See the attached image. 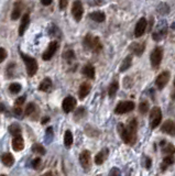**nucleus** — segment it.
I'll return each instance as SVG.
<instances>
[{
  "label": "nucleus",
  "instance_id": "nucleus-1",
  "mask_svg": "<svg viewBox=\"0 0 175 176\" xmlns=\"http://www.w3.org/2000/svg\"><path fill=\"white\" fill-rule=\"evenodd\" d=\"M137 121L135 119L129 122L128 126H123L122 123L118 124V130L120 133V136L127 144H135L137 141Z\"/></svg>",
  "mask_w": 175,
  "mask_h": 176
},
{
  "label": "nucleus",
  "instance_id": "nucleus-2",
  "mask_svg": "<svg viewBox=\"0 0 175 176\" xmlns=\"http://www.w3.org/2000/svg\"><path fill=\"white\" fill-rule=\"evenodd\" d=\"M23 59V62L26 64L27 67V73L29 76H34V74L38 72V63L31 56H28L26 54H21Z\"/></svg>",
  "mask_w": 175,
  "mask_h": 176
},
{
  "label": "nucleus",
  "instance_id": "nucleus-3",
  "mask_svg": "<svg viewBox=\"0 0 175 176\" xmlns=\"http://www.w3.org/2000/svg\"><path fill=\"white\" fill-rule=\"evenodd\" d=\"M162 121V111L159 107H154L150 111V126L152 129H155L160 126Z\"/></svg>",
  "mask_w": 175,
  "mask_h": 176
},
{
  "label": "nucleus",
  "instance_id": "nucleus-4",
  "mask_svg": "<svg viewBox=\"0 0 175 176\" xmlns=\"http://www.w3.org/2000/svg\"><path fill=\"white\" fill-rule=\"evenodd\" d=\"M84 44H85L86 47L91 49L95 52H99V51L101 50V47H103L98 37H94V36H91L90 34H87V36H86L85 40H84Z\"/></svg>",
  "mask_w": 175,
  "mask_h": 176
},
{
  "label": "nucleus",
  "instance_id": "nucleus-5",
  "mask_svg": "<svg viewBox=\"0 0 175 176\" xmlns=\"http://www.w3.org/2000/svg\"><path fill=\"white\" fill-rule=\"evenodd\" d=\"M163 59V50L161 47H155L154 50L151 52L150 55V61H151V65L153 68H157L160 66V64Z\"/></svg>",
  "mask_w": 175,
  "mask_h": 176
},
{
  "label": "nucleus",
  "instance_id": "nucleus-6",
  "mask_svg": "<svg viewBox=\"0 0 175 176\" xmlns=\"http://www.w3.org/2000/svg\"><path fill=\"white\" fill-rule=\"evenodd\" d=\"M135 105L133 101H121L116 106L115 112L117 115H123V113L130 112L135 109Z\"/></svg>",
  "mask_w": 175,
  "mask_h": 176
},
{
  "label": "nucleus",
  "instance_id": "nucleus-7",
  "mask_svg": "<svg viewBox=\"0 0 175 176\" xmlns=\"http://www.w3.org/2000/svg\"><path fill=\"white\" fill-rule=\"evenodd\" d=\"M147 27H148V21L145 18H141L137 22L135 28V37H141V36L144 34V32L147 30Z\"/></svg>",
  "mask_w": 175,
  "mask_h": 176
},
{
  "label": "nucleus",
  "instance_id": "nucleus-8",
  "mask_svg": "<svg viewBox=\"0 0 175 176\" xmlns=\"http://www.w3.org/2000/svg\"><path fill=\"white\" fill-rule=\"evenodd\" d=\"M170 76H171L170 72L165 71V72L161 73V74L157 77V79H155V85H157V87L159 89H163V88L165 87L166 84H167L169 81H170Z\"/></svg>",
  "mask_w": 175,
  "mask_h": 176
},
{
  "label": "nucleus",
  "instance_id": "nucleus-9",
  "mask_svg": "<svg viewBox=\"0 0 175 176\" xmlns=\"http://www.w3.org/2000/svg\"><path fill=\"white\" fill-rule=\"evenodd\" d=\"M76 107V99L72 97V96H68L66 97L65 99L63 100V102H62V108H63V111L64 112H71L74 110V108Z\"/></svg>",
  "mask_w": 175,
  "mask_h": 176
},
{
  "label": "nucleus",
  "instance_id": "nucleus-10",
  "mask_svg": "<svg viewBox=\"0 0 175 176\" xmlns=\"http://www.w3.org/2000/svg\"><path fill=\"white\" fill-rule=\"evenodd\" d=\"M83 12H84V10H83V5H81V2L79 0H76V1L73 4V7H72V14H73V17L75 18L76 21H81V20Z\"/></svg>",
  "mask_w": 175,
  "mask_h": 176
},
{
  "label": "nucleus",
  "instance_id": "nucleus-11",
  "mask_svg": "<svg viewBox=\"0 0 175 176\" xmlns=\"http://www.w3.org/2000/svg\"><path fill=\"white\" fill-rule=\"evenodd\" d=\"M90 161H91V158H90V152L89 151H83L79 155V162H81V165L85 170H88L90 167Z\"/></svg>",
  "mask_w": 175,
  "mask_h": 176
},
{
  "label": "nucleus",
  "instance_id": "nucleus-12",
  "mask_svg": "<svg viewBox=\"0 0 175 176\" xmlns=\"http://www.w3.org/2000/svg\"><path fill=\"white\" fill-rule=\"evenodd\" d=\"M56 50H57V43H56V42H51L49 47L46 49V51H45L43 56H42L43 59H44V61H49V59H51L53 57V55L55 54Z\"/></svg>",
  "mask_w": 175,
  "mask_h": 176
},
{
  "label": "nucleus",
  "instance_id": "nucleus-13",
  "mask_svg": "<svg viewBox=\"0 0 175 176\" xmlns=\"http://www.w3.org/2000/svg\"><path fill=\"white\" fill-rule=\"evenodd\" d=\"M161 130L163 131V132L167 133V134L173 136V134H175V122L173 121V120H166V121L163 123Z\"/></svg>",
  "mask_w": 175,
  "mask_h": 176
},
{
  "label": "nucleus",
  "instance_id": "nucleus-14",
  "mask_svg": "<svg viewBox=\"0 0 175 176\" xmlns=\"http://www.w3.org/2000/svg\"><path fill=\"white\" fill-rule=\"evenodd\" d=\"M29 23H30V17L29 14L26 13L21 19V23H20V27H19V35H23L26 30L29 27Z\"/></svg>",
  "mask_w": 175,
  "mask_h": 176
},
{
  "label": "nucleus",
  "instance_id": "nucleus-15",
  "mask_svg": "<svg viewBox=\"0 0 175 176\" xmlns=\"http://www.w3.org/2000/svg\"><path fill=\"white\" fill-rule=\"evenodd\" d=\"M21 11H22V4H21L20 1H17L13 6L12 12H11V19H12V20H18V19L20 18Z\"/></svg>",
  "mask_w": 175,
  "mask_h": 176
},
{
  "label": "nucleus",
  "instance_id": "nucleus-16",
  "mask_svg": "<svg viewBox=\"0 0 175 176\" xmlns=\"http://www.w3.org/2000/svg\"><path fill=\"white\" fill-rule=\"evenodd\" d=\"M12 148L14 151H21L24 148V141H23L22 136H14L13 140H12Z\"/></svg>",
  "mask_w": 175,
  "mask_h": 176
},
{
  "label": "nucleus",
  "instance_id": "nucleus-17",
  "mask_svg": "<svg viewBox=\"0 0 175 176\" xmlns=\"http://www.w3.org/2000/svg\"><path fill=\"white\" fill-rule=\"evenodd\" d=\"M90 91V85L88 83H83L79 87V91H78V96L81 99H84L86 96L89 94Z\"/></svg>",
  "mask_w": 175,
  "mask_h": 176
},
{
  "label": "nucleus",
  "instance_id": "nucleus-18",
  "mask_svg": "<svg viewBox=\"0 0 175 176\" xmlns=\"http://www.w3.org/2000/svg\"><path fill=\"white\" fill-rule=\"evenodd\" d=\"M130 50L135 53V55H142L144 51V43H132L130 46Z\"/></svg>",
  "mask_w": 175,
  "mask_h": 176
},
{
  "label": "nucleus",
  "instance_id": "nucleus-19",
  "mask_svg": "<svg viewBox=\"0 0 175 176\" xmlns=\"http://www.w3.org/2000/svg\"><path fill=\"white\" fill-rule=\"evenodd\" d=\"M89 18L91 20L96 21V22H103L105 19H106V16H105V13L100 12V11H95V12H91L89 14Z\"/></svg>",
  "mask_w": 175,
  "mask_h": 176
},
{
  "label": "nucleus",
  "instance_id": "nucleus-20",
  "mask_svg": "<svg viewBox=\"0 0 175 176\" xmlns=\"http://www.w3.org/2000/svg\"><path fill=\"white\" fill-rule=\"evenodd\" d=\"M81 72H83V74H84L86 77H88L90 79H93L95 77V68L94 66H91V65H86V66H84Z\"/></svg>",
  "mask_w": 175,
  "mask_h": 176
},
{
  "label": "nucleus",
  "instance_id": "nucleus-21",
  "mask_svg": "<svg viewBox=\"0 0 175 176\" xmlns=\"http://www.w3.org/2000/svg\"><path fill=\"white\" fill-rule=\"evenodd\" d=\"M1 161L5 164L6 166H11L14 163V158L10 153H5L1 156Z\"/></svg>",
  "mask_w": 175,
  "mask_h": 176
},
{
  "label": "nucleus",
  "instance_id": "nucleus-22",
  "mask_svg": "<svg viewBox=\"0 0 175 176\" xmlns=\"http://www.w3.org/2000/svg\"><path fill=\"white\" fill-rule=\"evenodd\" d=\"M131 63H132V56L128 55L126 59L122 61L121 65H120V72H126L127 69H129V67L131 66Z\"/></svg>",
  "mask_w": 175,
  "mask_h": 176
},
{
  "label": "nucleus",
  "instance_id": "nucleus-23",
  "mask_svg": "<svg viewBox=\"0 0 175 176\" xmlns=\"http://www.w3.org/2000/svg\"><path fill=\"white\" fill-rule=\"evenodd\" d=\"M119 89V83L117 81H112L110 86H109V88H108V94H109V97H113V96L117 94V91Z\"/></svg>",
  "mask_w": 175,
  "mask_h": 176
},
{
  "label": "nucleus",
  "instance_id": "nucleus-24",
  "mask_svg": "<svg viewBox=\"0 0 175 176\" xmlns=\"http://www.w3.org/2000/svg\"><path fill=\"white\" fill-rule=\"evenodd\" d=\"M73 141H74V138H73L72 132L67 130L65 132V134H64V144H65V146L69 148L73 144Z\"/></svg>",
  "mask_w": 175,
  "mask_h": 176
},
{
  "label": "nucleus",
  "instance_id": "nucleus-25",
  "mask_svg": "<svg viewBox=\"0 0 175 176\" xmlns=\"http://www.w3.org/2000/svg\"><path fill=\"white\" fill-rule=\"evenodd\" d=\"M107 156V150H103L101 152H99L96 156H95V163L97 164V165H100V164H103V161H105V158Z\"/></svg>",
  "mask_w": 175,
  "mask_h": 176
},
{
  "label": "nucleus",
  "instance_id": "nucleus-26",
  "mask_svg": "<svg viewBox=\"0 0 175 176\" xmlns=\"http://www.w3.org/2000/svg\"><path fill=\"white\" fill-rule=\"evenodd\" d=\"M51 87H52V81H51V79H50V78H45L44 81L40 84L39 89H40L41 91H47L50 90Z\"/></svg>",
  "mask_w": 175,
  "mask_h": 176
},
{
  "label": "nucleus",
  "instance_id": "nucleus-27",
  "mask_svg": "<svg viewBox=\"0 0 175 176\" xmlns=\"http://www.w3.org/2000/svg\"><path fill=\"white\" fill-rule=\"evenodd\" d=\"M9 131L13 136H20V133H21V128H20V126H18L17 123H12V124H10L9 127Z\"/></svg>",
  "mask_w": 175,
  "mask_h": 176
},
{
  "label": "nucleus",
  "instance_id": "nucleus-28",
  "mask_svg": "<svg viewBox=\"0 0 175 176\" xmlns=\"http://www.w3.org/2000/svg\"><path fill=\"white\" fill-rule=\"evenodd\" d=\"M173 161H174V160H173V156H172V155H169V156L164 158V160H163V162H162V164H161V168L163 171L166 170L170 165L173 164Z\"/></svg>",
  "mask_w": 175,
  "mask_h": 176
},
{
  "label": "nucleus",
  "instance_id": "nucleus-29",
  "mask_svg": "<svg viewBox=\"0 0 175 176\" xmlns=\"http://www.w3.org/2000/svg\"><path fill=\"white\" fill-rule=\"evenodd\" d=\"M32 152L34 153H40V154H45V149L39 143H34L32 145Z\"/></svg>",
  "mask_w": 175,
  "mask_h": 176
},
{
  "label": "nucleus",
  "instance_id": "nucleus-30",
  "mask_svg": "<svg viewBox=\"0 0 175 176\" xmlns=\"http://www.w3.org/2000/svg\"><path fill=\"white\" fill-rule=\"evenodd\" d=\"M9 90L12 93V94H17L19 91L21 90V85L18 84V83H12L11 85L9 86Z\"/></svg>",
  "mask_w": 175,
  "mask_h": 176
},
{
  "label": "nucleus",
  "instance_id": "nucleus-31",
  "mask_svg": "<svg viewBox=\"0 0 175 176\" xmlns=\"http://www.w3.org/2000/svg\"><path fill=\"white\" fill-rule=\"evenodd\" d=\"M139 111L142 113V115L148 112L149 111V104L147 102V101H142V102L139 105Z\"/></svg>",
  "mask_w": 175,
  "mask_h": 176
},
{
  "label": "nucleus",
  "instance_id": "nucleus-32",
  "mask_svg": "<svg viewBox=\"0 0 175 176\" xmlns=\"http://www.w3.org/2000/svg\"><path fill=\"white\" fill-rule=\"evenodd\" d=\"M163 152L166 154H174L175 153V146L173 144H166L165 148H163Z\"/></svg>",
  "mask_w": 175,
  "mask_h": 176
},
{
  "label": "nucleus",
  "instance_id": "nucleus-33",
  "mask_svg": "<svg viewBox=\"0 0 175 176\" xmlns=\"http://www.w3.org/2000/svg\"><path fill=\"white\" fill-rule=\"evenodd\" d=\"M34 110H35V106H34V104H29L27 106V108H26V115L27 116H30V115H32V113L34 112Z\"/></svg>",
  "mask_w": 175,
  "mask_h": 176
},
{
  "label": "nucleus",
  "instance_id": "nucleus-34",
  "mask_svg": "<svg viewBox=\"0 0 175 176\" xmlns=\"http://www.w3.org/2000/svg\"><path fill=\"white\" fill-rule=\"evenodd\" d=\"M7 57V51L4 49V47H0V63L4 62Z\"/></svg>",
  "mask_w": 175,
  "mask_h": 176
},
{
  "label": "nucleus",
  "instance_id": "nucleus-35",
  "mask_svg": "<svg viewBox=\"0 0 175 176\" xmlns=\"http://www.w3.org/2000/svg\"><path fill=\"white\" fill-rule=\"evenodd\" d=\"M110 176H121L120 175V171L117 168V167H113V168H111V171H110V174H109Z\"/></svg>",
  "mask_w": 175,
  "mask_h": 176
},
{
  "label": "nucleus",
  "instance_id": "nucleus-36",
  "mask_svg": "<svg viewBox=\"0 0 175 176\" xmlns=\"http://www.w3.org/2000/svg\"><path fill=\"white\" fill-rule=\"evenodd\" d=\"M64 57H65L66 59H74V52H73V51H68V52H66V53L64 54Z\"/></svg>",
  "mask_w": 175,
  "mask_h": 176
},
{
  "label": "nucleus",
  "instance_id": "nucleus-37",
  "mask_svg": "<svg viewBox=\"0 0 175 176\" xmlns=\"http://www.w3.org/2000/svg\"><path fill=\"white\" fill-rule=\"evenodd\" d=\"M24 100H26V98H24V97H19V98H17V100H16V107L21 106V105L24 102Z\"/></svg>",
  "mask_w": 175,
  "mask_h": 176
},
{
  "label": "nucleus",
  "instance_id": "nucleus-38",
  "mask_svg": "<svg viewBox=\"0 0 175 176\" xmlns=\"http://www.w3.org/2000/svg\"><path fill=\"white\" fill-rule=\"evenodd\" d=\"M85 112V109L83 108V107H81V108H78L76 110V112H75V117H81V116H83V113Z\"/></svg>",
  "mask_w": 175,
  "mask_h": 176
},
{
  "label": "nucleus",
  "instance_id": "nucleus-39",
  "mask_svg": "<svg viewBox=\"0 0 175 176\" xmlns=\"http://www.w3.org/2000/svg\"><path fill=\"white\" fill-rule=\"evenodd\" d=\"M67 6V0H60V8L64 9Z\"/></svg>",
  "mask_w": 175,
  "mask_h": 176
},
{
  "label": "nucleus",
  "instance_id": "nucleus-40",
  "mask_svg": "<svg viewBox=\"0 0 175 176\" xmlns=\"http://www.w3.org/2000/svg\"><path fill=\"white\" fill-rule=\"evenodd\" d=\"M40 158H35V160H33V163H32V166L34 167V168H36L38 167V165L40 164Z\"/></svg>",
  "mask_w": 175,
  "mask_h": 176
},
{
  "label": "nucleus",
  "instance_id": "nucleus-41",
  "mask_svg": "<svg viewBox=\"0 0 175 176\" xmlns=\"http://www.w3.org/2000/svg\"><path fill=\"white\" fill-rule=\"evenodd\" d=\"M52 1L53 0H41V4L43 6H50L52 4Z\"/></svg>",
  "mask_w": 175,
  "mask_h": 176
},
{
  "label": "nucleus",
  "instance_id": "nucleus-42",
  "mask_svg": "<svg viewBox=\"0 0 175 176\" xmlns=\"http://www.w3.org/2000/svg\"><path fill=\"white\" fill-rule=\"evenodd\" d=\"M14 113H16L17 116H21V113H22L21 108H20V107H16V108H14Z\"/></svg>",
  "mask_w": 175,
  "mask_h": 176
},
{
  "label": "nucleus",
  "instance_id": "nucleus-43",
  "mask_svg": "<svg viewBox=\"0 0 175 176\" xmlns=\"http://www.w3.org/2000/svg\"><path fill=\"white\" fill-rule=\"evenodd\" d=\"M145 167H147V168H150V167H151V158H145Z\"/></svg>",
  "mask_w": 175,
  "mask_h": 176
},
{
  "label": "nucleus",
  "instance_id": "nucleus-44",
  "mask_svg": "<svg viewBox=\"0 0 175 176\" xmlns=\"http://www.w3.org/2000/svg\"><path fill=\"white\" fill-rule=\"evenodd\" d=\"M5 111V105L4 104H0V112Z\"/></svg>",
  "mask_w": 175,
  "mask_h": 176
},
{
  "label": "nucleus",
  "instance_id": "nucleus-45",
  "mask_svg": "<svg viewBox=\"0 0 175 176\" xmlns=\"http://www.w3.org/2000/svg\"><path fill=\"white\" fill-rule=\"evenodd\" d=\"M49 121V118H44L43 120H42V123H45V122H47Z\"/></svg>",
  "mask_w": 175,
  "mask_h": 176
},
{
  "label": "nucleus",
  "instance_id": "nucleus-46",
  "mask_svg": "<svg viewBox=\"0 0 175 176\" xmlns=\"http://www.w3.org/2000/svg\"><path fill=\"white\" fill-rule=\"evenodd\" d=\"M42 176H52V174H51V173H45V174H43Z\"/></svg>",
  "mask_w": 175,
  "mask_h": 176
},
{
  "label": "nucleus",
  "instance_id": "nucleus-47",
  "mask_svg": "<svg viewBox=\"0 0 175 176\" xmlns=\"http://www.w3.org/2000/svg\"><path fill=\"white\" fill-rule=\"evenodd\" d=\"M171 27H172V29H174V30H175V22L172 23V25H171Z\"/></svg>",
  "mask_w": 175,
  "mask_h": 176
},
{
  "label": "nucleus",
  "instance_id": "nucleus-48",
  "mask_svg": "<svg viewBox=\"0 0 175 176\" xmlns=\"http://www.w3.org/2000/svg\"><path fill=\"white\" fill-rule=\"evenodd\" d=\"M172 97H173V98H174V99H175V93H174V94H173V96H172Z\"/></svg>",
  "mask_w": 175,
  "mask_h": 176
},
{
  "label": "nucleus",
  "instance_id": "nucleus-49",
  "mask_svg": "<svg viewBox=\"0 0 175 176\" xmlns=\"http://www.w3.org/2000/svg\"><path fill=\"white\" fill-rule=\"evenodd\" d=\"M174 86H175V79H174Z\"/></svg>",
  "mask_w": 175,
  "mask_h": 176
},
{
  "label": "nucleus",
  "instance_id": "nucleus-50",
  "mask_svg": "<svg viewBox=\"0 0 175 176\" xmlns=\"http://www.w3.org/2000/svg\"><path fill=\"white\" fill-rule=\"evenodd\" d=\"M0 176H6V175H0Z\"/></svg>",
  "mask_w": 175,
  "mask_h": 176
}]
</instances>
